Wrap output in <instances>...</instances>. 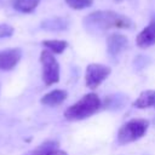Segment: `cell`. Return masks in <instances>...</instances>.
Here are the masks:
<instances>
[{"mask_svg": "<svg viewBox=\"0 0 155 155\" xmlns=\"http://www.w3.org/2000/svg\"><path fill=\"white\" fill-rule=\"evenodd\" d=\"M84 27L90 33L96 34L109 29H128L132 27V21L111 10H98L84 18Z\"/></svg>", "mask_w": 155, "mask_h": 155, "instance_id": "6da1fadb", "label": "cell"}, {"mask_svg": "<svg viewBox=\"0 0 155 155\" xmlns=\"http://www.w3.org/2000/svg\"><path fill=\"white\" fill-rule=\"evenodd\" d=\"M102 108V101L99 97L91 92L82 96L76 103L68 107L64 111V117L69 121H80L85 120L93 114H96Z\"/></svg>", "mask_w": 155, "mask_h": 155, "instance_id": "7a4b0ae2", "label": "cell"}, {"mask_svg": "<svg viewBox=\"0 0 155 155\" xmlns=\"http://www.w3.org/2000/svg\"><path fill=\"white\" fill-rule=\"evenodd\" d=\"M149 127V121L145 119H132L124 124L117 131V142L127 144L142 138Z\"/></svg>", "mask_w": 155, "mask_h": 155, "instance_id": "3957f363", "label": "cell"}, {"mask_svg": "<svg viewBox=\"0 0 155 155\" xmlns=\"http://www.w3.org/2000/svg\"><path fill=\"white\" fill-rule=\"evenodd\" d=\"M40 63L42 67V80L46 86H51L59 81V64L53 53L42 50L40 53Z\"/></svg>", "mask_w": 155, "mask_h": 155, "instance_id": "277c9868", "label": "cell"}, {"mask_svg": "<svg viewBox=\"0 0 155 155\" xmlns=\"http://www.w3.org/2000/svg\"><path fill=\"white\" fill-rule=\"evenodd\" d=\"M111 73V69L104 64L99 63H91L86 68L85 73V81L86 86L91 90L97 88Z\"/></svg>", "mask_w": 155, "mask_h": 155, "instance_id": "5b68a950", "label": "cell"}, {"mask_svg": "<svg viewBox=\"0 0 155 155\" xmlns=\"http://www.w3.org/2000/svg\"><path fill=\"white\" fill-rule=\"evenodd\" d=\"M128 46V39L119 33H113L107 38V51L113 58L117 57Z\"/></svg>", "mask_w": 155, "mask_h": 155, "instance_id": "8992f818", "label": "cell"}, {"mask_svg": "<svg viewBox=\"0 0 155 155\" xmlns=\"http://www.w3.org/2000/svg\"><path fill=\"white\" fill-rule=\"evenodd\" d=\"M21 48H7L0 51V70H11L21 61Z\"/></svg>", "mask_w": 155, "mask_h": 155, "instance_id": "52a82bcc", "label": "cell"}, {"mask_svg": "<svg viewBox=\"0 0 155 155\" xmlns=\"http://www.w3.org/2000/svg\"><path fill=\"white\" fill-rule=\"evenodd\" d=\"M136 42L140 48H148L155 45V13L153 15L149 24L137 35Z\"/></svg>", "mask_w": 155, "mask_h": 155, "instance_id": "ba28073f", "label": "cell"}, {"mask_svg": "<svg viewBox=\"0 0 155 155\" xmlns=\"http://www.w3.org/2000/svg\"><path fill=\"white\" fill-rule=\"evenodd\" d=\"M67 97H68L67 91H64V90H53V91L44 94L40 99V103L44 104V105L54 107V105L62 104L65 101Z\"/></svg>", "mask_w": 155, "mask_h": 155, "instance_id": "9c48e42d", "label": "cell"}, {"mask_svg": "<svg viewBox=\"0 0 155 155\" xmlns=\"http://www.w3.org/2000/svg\"><path fill=\"white\" fill-rule=\"evenodd\" d=\"M126 102H127V97L125 94H121V93L109 94L102 102V108L107 110H119L124 108Z\"/></svg>", "mask_w": 155, "mask_h": 155, "instance_id": "30bf717a", "label": "cell"}, {"mask_svg": "<svg viewBox=\"0 0 155 155\" xmlns=\"http://www.w3.org/2000/svg\"><path fill=\"white\" fill-rule=\"evenodd\" d=\"M40 27L50 31H62L68 28V21L63 17H52V18L44 19Z\"/></svg>", "mask_w": 155, "mask_h": 155, "instance_id": "8fae6325", "label": "cell"}, {"mask_svg": "<svg viewBox=\"0 0 155 155\" xmlns=\"http://www.w3.org/2000/svg\"><path fill=\"white\" fill-rule=\"evenodd\" d=\"M133 107H136L138 109L155 108V90L143 91L138 96V98L133 102Z\"/></svg>", "mask_w": 155, "mask_h": 155, "instance_id": "7c38bea8", "label": "cell"}, {"mask_svg": "<svg viewBox=\"0 0 155 155\" xmlns=\"http://www.w3.org/2000/svg\"><path fill=\"white\" fill-rule=\"evenodd\" d=\"M39 2L40 0H12V7L17 12L30 13L38 7Z\"/></svg>", "mask_w": 155, "mask_h": 155, "instance_id": "4fadbf2b", "label": "cell"}, {"mask_svg": "<svg viewBox=\"0 0 155 155\" xmlns=\"http://www.w3.org/2000/svg\"><path fill=\"white\" fill-rule=\"evenodd\" d=\"M57 145H58V143L54 140H46L42 144H40L39 147H36L35 149H33L23 155H47L52 150L57 149Z\"/></svg>", "mask_w": 155, "mask_h": 155, "instance_id": "5bb4252c", "label": "cell"}, {"mask_svg": "<svg viewBox=\"0 0 155 155\" xmlns=\"http://www.w3.org/2000/svg\"><path fill=\"white\" fill-rule=\"evenodd\" d=\"M42 46L46 47V50L50 52L59 54L68 47V42L65 40H44Z\"/></svg>", "mask_w": 155, "mask_h": 155, "instance_id": "9a60e30c", "label": "cell"}, {"mask_svg": "<svg viewBox=\"0 0 155 155\" xmlns=\"http://www.w3.org/2000/svg\"><path fill=\"white\" fill-rule=\"evenodd\" d=\"M67 5L74 10H82L90 7L93 4V0H64Z\"/></svg>", "mask_w": 155, "mask_h": 155, "instance_id": "2e32d148", "label": "cell"}, {"mask_svg": "<svg viewBox=\"0 0 155 155\" xmlns=\"http://www.w3.org/2000/svg\"><path fill=\"white\" fill-rule=\"evenodd\" d=\"M13 27L7 24V23H0V39L4 38H10L13 35Z\"/></svg>", "mask_w": 155, "mask_h": 155, "instance_id": "e0dca14e", "label": "cell"}, {"mask_svg": "<svg viewBox=\"0 0 155 155\" xmlns=\"http://www.w3.org/2000/svg\"><path fill=\"white\" fill-rule=\"evenodd\" d=\"M47 155H68L65 151H63V150H59V149H54V150H52L51 153H48Z\"/></svg>", "mask_w": 155, "mask_h": 155, "instance_id": "ac0fdd59", "label": "cell"}]
</instances>
